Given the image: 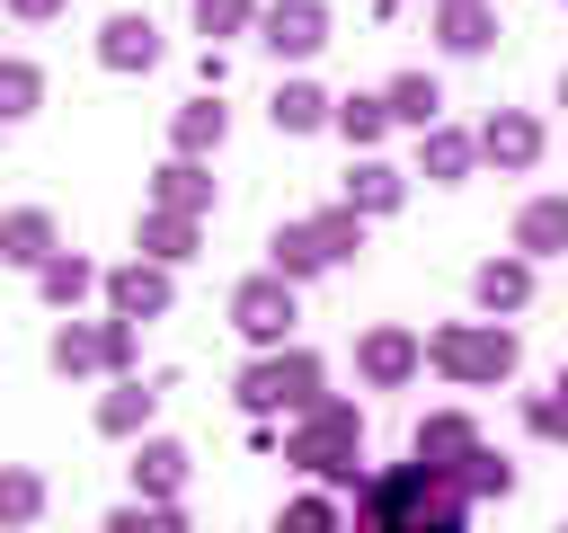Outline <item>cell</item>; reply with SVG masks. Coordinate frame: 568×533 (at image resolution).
I'll return each mask as SVG.
<instances>
[{
    "mask_svg": "<svg viewBox=\"0 0 568 533\" xmlns=\"http://www.w3.org/2000/svg\"><path fill=\"white\" fill-rule=\"evenodd\" d=\"M408 364H417V346H408V338H373V346H364V373H373V382H399Z\"/></svg>",
    "mask_w": 568,
    "mask_h": 533,
    "instance_id": "obj_20",
    "label": "cell"
},
{
    "mask_svg": "<svg viewBox=\"0 0 568 533\" xmlns=\"http://www.w3.org/2000/svg\"><path fill=\"white\" fill-rule=\"evenodd\" d=\"M36 98H44V71L36 62H0V124L36 115Z\"/></svg>",
    "mask_w": 568,
    "mask_h": 533,
    "instance_id": "obj_16",
    "label": "cell"
},
{
    "mask_svg": "<svg viewBox=\"0 0 568 533\" xmlns=\"http://www.w3.org/2000/svg\"><path fill=\"white\" fill-rule=\"evenodd\" d=\"M36 515H44V480H36V471H18V462H0V524H18V533H27Z\"/></svg>",
    "mask_w": 568,
    "mask_h": 533,
    "instance_id": "obj_14",
    "label": "cell"
},
{
    "mask_svg": "<svg viewBox=\"0 0 568 533\" xmlns=\"http://www.w3.org/2000/svg\"><path fill=\"white\" fill-rule=\"evenodd\" d=\"M355 195H364V204H390L399 187H390V169H364V178H355Z\"/></svg>",
    "mask_w": 568,
    "mask_h": 533,
    "instance_id": "obj_32",
    "label": "cell"
},
{
    "mask_svg": "<svg viewBox=\"0 0 568 533\" xmlns=\"http://www.w3.org/2000/svg\"><path fill=\"white\" fill-rule=\"evenodd\" d=\"M98 62H106V71H151V62H160V27L133 18V9L106 18V27H98Z\"/></svg>",
    "mask_w": 568,
    "mask_h": 533,
    "instance_id": "obj_4",
    "label": "cell"
},
{
    "mask_svg": "<svg viewBox=\"0 0 568 533\" xmlns=\"http://www.w3.org/2000/svg\"><path fill=\"white\" fill-rule=\"evenodd\" d=\"M275 533H337V515L320 506V497H302V506H284V524Z\"/></svg>",
    "mask_w": 568,
    "mask_h": 533,
    "instance_id": "obj_29",
    "label": "cell"
},
{
    "mask_svg": "<svg viewBox=\"0 0 568 533\" xmlns=\"http://www.w3.org/2000/svg\"><path fill=\"white\" fill-rule=\"evenodd\" d=\"M44 355H53V373H124L133 364V320H62Z\"/></svg>",
    "mask_w": 568,
    "mask_h": 533,
    "instance_id": "obj_2",
    "label": "cell"
},
{
    "mask_svg": "<svg viewBox=\"0 0 568 533\" xmlns=\"http://www.w3.org/2000/svg\"><path fill=\"white\" fill-rule=\"evenodd\" d=\"M390 115L426 124V115H435V80H399V89H390Z\"/></svg>",
    "mask_w": 568,
    "mask_h": 533,
    "instance_id": "obj_26",
    "label": "cell"
},
{
    "mask_svg": "<svg viewBox=\"0 0 568 533\" xmlns=\"http://www.w3.org/2000/svg\"><path fill=\"white\" fill-rule=\"evenodd\" d=\"M106 533H186V515L178 506H124V515H106Z\"/></svg>",
    "mask_w": 568,
    "mask_h": 533,
    "instance_id": "obj_21",
    "label": "cell"
},
{
    "mask_svg": "<svg viewBox=\"0 0 568 533\" xmlns=\"http://www.w3.org/2000/svg\"><path fill=\"white\" fill-rule=\"evenodd\" d=\"M178 480H186V453L151 435V444L133 453V489H142V506H169V497H178Z\"/></svg>",
    "mask_w": 568,
    "mask_h": 533,
    "instance_id": "obj_10",
    "label": "cell"
},
{
    "mask_svg": "<svg viewBox=\"0 0 568 533\" xmlns=\"http://www.w3.org/2000/svg\"><path fill=\"white\" fill-rule=\"evenodd\" d=\"M0 258H9V266H44V258H62V231H53V213H44V204H18V213H0Z\"/></svg>",
    "mask_w": 568,
    "mask_h": 533,
    "instance_id": "obj_3",
    "label": "cell"
},
{
    "mask_svg": "<svg viewBox=\"0 0 568 533\" xmlns=\"http://www.w3.org/2000/svg\"><path fill=\"white\" fill-rule=\"evenodd\" d=\"M142 258H151V266L195 258V213H142Z\"/></svg>",
    "mask_w": 568,
    "mask_h": 533,
    "instance_id": "obj_13",
    "label": "cell"
},
{
    "mask_svg": "<svg viewBox=\"0 0 568 533\" xmlns=\"http://www.w3.org/2000/svg\"><path fill=\"white\" fill-rule=\"evenodd\" d=\"M462 480H470V489H506V462H497V453H470V471H462Z\"/></svg>",
    "mask_w": 568,
    "mask_h": 533,
    "instance_id": "obj_31",
    "label": "cell"
},
{
    "mask_svg": "<svg viewBox=\"0 0 568 533\" xmlns=\"http://www.w3.org/2000/svg\"><path fill=\"white\" fill-rule=\"evenodd\" d=\"M417 453H470V426L462 418H426L417 426Z\"/></svg>",
    "mask_w": 568,
    "mask_h": 533,
    "instance_id": "obj_25",
    "label": "cell"
},
{
    "mask_svg": "<svg viewBox=\"0 0 568 533\" xmlns=\"http://www.w3.org/2000/svg\"><path fill=\"white\" fill-rule=\"evenodd\" d=\"M382 115H390V107H382V98H355V107H346V115H337V124H346V133H355V142H373V133H382Z\"/></svg>",
    "mask_w": 568,
    "mask_h": 533,
    "instance_id": "obj_30",
    "label": "cell"
},
{
    "mask_svg": "<svg viewBox=\"0 0 568 533\" xmlns=\"http://www.w3.org/2000/svg\"><path fill=\"white\" fill-rule=\"evenodd\" d=\"M106 302H115V320H160V311H169V275H160L151 258H133V266L106 275Z\"/></svg>",
    "mask_w": 568,
    "mask_h": 533,
    "instance_id": "obj_5",
    "label": "cell"
},
{
    "mask_svg": "<svg viewBox=\"0 0 568 533\" xmlns=\"http://www.w3.org/2000/svg\"><path fill=\"white\" fill-rule=\"evenodd\" d=\"M346 453H355V409H320L293 435V462H311V471H346Z\"/></svg>",
    "mask_w": 568,
    "mask_h": 533,
    "instance_id": "obj_6",
    "label": "cell"
},
{
    "mask_svg": "<svg viewBox=\"0 0 568 533\" xmlns=\"http://www.w3.org/2000/svg\"><path fill=\"white\" fill-rule=\"evenodd\" d=\"M275 124H284V133L320 124V89H275Z\"/></svg>",
    "mask_w": 568,
    "mask_h": 533,
    "instance_id": "obj_23",
    "label": "cell"
},
{
    "mask_svg": "<svg viewBox=\"0 0 568 533\" xmlns=\"http://www.w3.org/2000/svg\"><path fill=\"white\" fill-rule=\"evenodd\" d=\"M151 400H160V391H142V382H115V391L98 400V426H106V435H142Z\"/></svg>",
    "mask_w": 568,
    "mask_h": 533,
    "instance_id": "obj_15",
    "label": "cell"
},
{
    "mask_svg": "<svg viewBox=\"0 0 568 533\" xmlns=\"http://www.w3.org/2000/svg\"><path fill=\"white\" fill-rule=\"evenodd\" d=\"M240 18H248V0H195V27L204 36H240Z\"/></svg>",
    "mask_w": 568,
    "mask_h": 533,
    "instance_id": "obj_27",
    "label": "cell"
},
{
    "mask_svg": "<svg viewBox=\"0 0 568 533\" xmlns=\"http://www.w3.org/2000/svg\"><path fill=\"white\" fill-rule=\"evenodd\" d=\"M62 0H9V18H53Z\"/></svg>",
    "mask_w": 568,
    "mask_h": 533,
    "instance_id": "obj_33",
    "label": "cell"
},
{
    "mask_svg": "<svg viewBox=\"0 0 568 533\" xmlns=\"http://www.w3.org/2000/svg\"><path fill=\"white\" fill-rule=\"evenodd\" d=\"M151 195H160V213H204V195H213V178H204L195 160H169V169L151 178Z\"/></svg>",
    "mask_w": 568,
    "mask_h": 533,
    "instance_id": "obj_12",
    "label": "cell"
},
{
    "mask_svg": "<svg viewBox=\"0 0 568 533\" xmlns=\"http://www.w3.org/2000/svg\"><path fill=\"white\" fill-rule=\"evenodd\" d=\"M311 355H284V364H248V382H240V400L248 409H284V400H311Z\"/></svg>",
    "mask_w": 568,
    "mask_h": 533,
    "instance_id": "obj_8",
    "label": "cell"
},
{
    "mask_svg": "<svg viewBox=\"0 0 568 533\" xmlns=\"http://www.w3.org/2000/svg\"><path fill=\"white\" fill-rule=\"evenodd\" d=\"M266 44H275V53H311V44H320V9H302V0H293V9H275Z\"/></svg>",
    "mask_w": 568,
    "mask_h": 533,
    "instance_id": "obj_17",
    "label": "cell"
},
{
    "mask_svg": "<svg viewBox=\"0 0 568 533\" xmlns=\"http://www.w3.org/2000/svg\"><path fill=\"white\" fill-rule=\"evenodd\" d=\"M275 266H284V275H311V266H328L320 231H284V240H275Z\"/></svg>",
    "mask_w": 568,
    "mask_h": 533,
    "instance_id": "obj_19",
    "label": "cell"
},
{
    "mask_svg": "<svg viewBox=\"0 0 568 533\" xmlns=\"http://www.w3.org/2000/svg\"><path fill=\"white\" fill-rule=\"evenodd\" d=\"M568 240V204H532L524 213V249H559Z\"/></svg>",
    "mask_w": 568,
    "mask_h": 533,
    "instance_id": "obj_22",
    "label": "cell"
},
{
    "mask_svg": "<svg viewBox=\"0 0 568 533\" xmlns=\"http://www.w3.org/2000/svg\"><path fill=\"white\" fill-rule=\"evenodd\" d=\"M435 355H444L453 373H470V382H488V373L515 364V346H506L497 329H453V338H435Z\"/></svg>",
    "mask_w": 568,
    "mask_h": 533,
    "instance_id": "obj_7",
    "label": "cell"
},
{
    "mask_svg": "<svg viewBox=\"0 0 568 533\" xmlns=\"http://www.w3.org/2000/svg\"><path fill=\"white\" fill-rule=\"evenodd\" d=\"M231 320H240L248 338H284V320H293V293H284L275 275H257V284H240V302H231Z\"/></svg>",
    "mask_w": 568,
    "mask_h": 533,
    "instance_id": "obj_9",
    "label": "cell"
},
{
    "mask_svg": "<svg viewBox=\"0 0 568 533\" xmlns=\"http://www.w3.org/2000/svg\"><path fill=\"white\" fill-rule=\"evenodd\" d=\"M559 391H568V373H559Z\"/></svg>",
    "mask_w": 568,
    "mask_h": 533,
    "instance_id": "obj_34",
    "label": "cell"
},
{
    "mask_svg": "<svg viewBox=\"0 0 568 533\" xmlns=\"http://www.w3.org/2000/svg\"><path fill=\"white\" fill-rule=\"evenodd\" d=\"M479 302H488V311H515V302H524V266H488V275H479Z\"/></svg>",
    "mask_w": 568,
    "mask_h": 533,
    "instance_id": "obj_24",
    "label": "cell"
},
{
    "mask_svg": "<svg viewBox=\"0 0 568 533\" xmlns=\"http://www.w3.org/2000/svg\"><path fill=\"white\" fill-rule=\"evenodd\" d=\"M364 533H462V497L435 471H382L364 489Z\"/></svg>",
    "mask_w": 568,
    "mask_h": 533,
    "instance_id": "obj_1",
    "label": "cell"
},
{
    "mask_svg": "<svg viewBox=\"0 0 568 533\" xmlns=\"http://www.w3.org/2000/svg\"><path fill=\"white\" fill-rule=\"evenodd\" d=\"M488 151H497V160H532V124H515V115L488 124Z\"/></svg>",
    "mask_w": 568,
    "mask_h": 533,
    "instance_id": "obj_28",
    "label": "cell"
},
{
    "mask_svg": "<svg viewBox=\"0 0 568 533\" xmlns=\"http://www.w3.org/2000/svg\"><path fill=\"white\" fill-rule=\"evenodd\" d=\"M222 142V107L213 98H195V107H178V151L195 160V151H213Z\"/></svg>",
    "mask_w": 568,
    "mask_h": 533,
    "instance_id": "obj_18",
    "label": "cell"
},
{
    "mask_svg": "<svg viewBox=\"0 0 568 533\" xmlns=\"http://www.w3.org/2000/svg\"><path fill=\"white\" fill-rule=\"evenodd\" d=\"M0 533H18V524H0Z\"/></svg>",
    "mask_w": 568,
    "mask_h": 533,
    "instance_id": "obj_35",
    "label": "cell"
},
{
    "mask_svg": "<svg viewBox=\"0 0 568 533\" xmlns=\"http://www.w3.org/2000/svg\"><path fill=\"white\" fill-rule=\"evenodd\" d=\"M89 284H98V266H89V258H71V249L36 266V293H44L53 311H80V293H89Z\"/></svg>",
    "mask_w": 568,
    "mask_h": 533,
    "instance_id": "obj_11",
    "label": "cell"
}]
</instances>
